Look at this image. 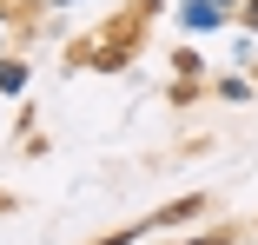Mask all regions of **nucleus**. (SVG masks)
<instances>
[{
	"instance_id": "nucleus-1",
	"label": "nucleus",
	"mask_w": 258,
	"mask_h": 245,
	"mask_svg": "<svg viewBox=\"0 0 258 245\" xmlns=\"http://www.w3.org/2000/svg\"><path fill=\"white\" fill-rule=\"evenodd\" d=\"M152 7H159V0H133V7H126L113 27L86 33V40L73 46V67H126V60L139 53V40H146V20H152Z\"/></svg>"
},
{
	"instance_id": "nucleus-2",
	"label": "nucleus",
	"mask_w": 258,
	"mask_h": 245,
	"mask_svg": "<svg viewBox=\"0 0 258 245\" xmlns=\"http://www.w3.org/2000/svg\"><path fill=\"white\" fill-rule=\"evenodd\" d=\"M205 206H212L205 192H185V199H172V206H159V212H152V225H185V219H199Z\"/></svg>"
},
{
	"instance_id": "nucleus-3",
	"label": "nucleus",
	"mask_w": 258,
	"mask_h": 245,
	"mask_svg": "<svg viewBox=\"0 0 258 245\" xmlns=\"http://www.w3.org/2000/svg\"><path fill=\"white\" fill-rule=\"evenodd\" d=\"M0 86L20 93V86H27V67H20V60H0Z\"/></svg>"
},
{
	"instance_id": "nucleus-4",
	"label": "nucleus",
	"mask_w": 258,
	"mask_h": 245,
	"mask_svg": "<svg viewBox=\"0 0 258 245\" xmlns=\"http://www.w3.org/2000/svg\"><path fill=\"white\" fill-rule=\"evenodd\" d=\"M238 232H205V238H192V245H232Z\"/></svg>"
},
{
	"instance_id": "nucleus-5",
	"label": "nucleus",
	"mask_w": 258,
	"mask_h": 245,
	"mask_svg": "<svg viewBox=\"0 0 258 245\" xmlns=\"http://www.w3.org/2000/svg\"><path fill=\"white\" fill-rule=\"evenodd\" d=\"M0 212H14V192H7V186H0Z\"/></svg>"
},
{
	"instance_id": "nucleus-6",
	"label": "nucleus",
	"mask_w": 258,
	"mask_h": 245,
	"mask_svg": "<svg viewBox=\"0 0 258 245\" xmlns=\"http://www.w3.org/2000/svg\"><path fill=\"white\" fill-rule=\"evenodd\" d=\"M245 27H258V0H251V7H245Z\"/></svg>"
}]
</instances>
